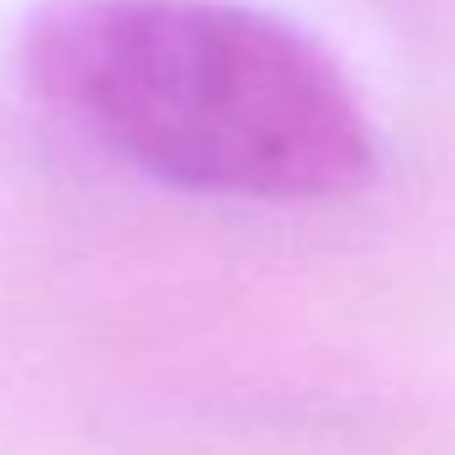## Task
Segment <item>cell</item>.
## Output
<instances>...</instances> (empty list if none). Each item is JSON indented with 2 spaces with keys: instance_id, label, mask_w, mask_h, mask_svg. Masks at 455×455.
<instances>
[{
  "instance_id": "obj_1",
  "label": "cell",
  "mask_w": 455,
  "mask_h": 455,
  "mask_svg": "<svg viewBox=\"0 0 455 455\" xmlns=\"http://www.w3.org/2000/svg\"><path fill=\"white\" fill-rule=\"evenodd\" d=\"M32 91L154 180L334 202L376 175V127L339 59L238 0H43L21 27Z\"/></svg>"
}]
</instances>
